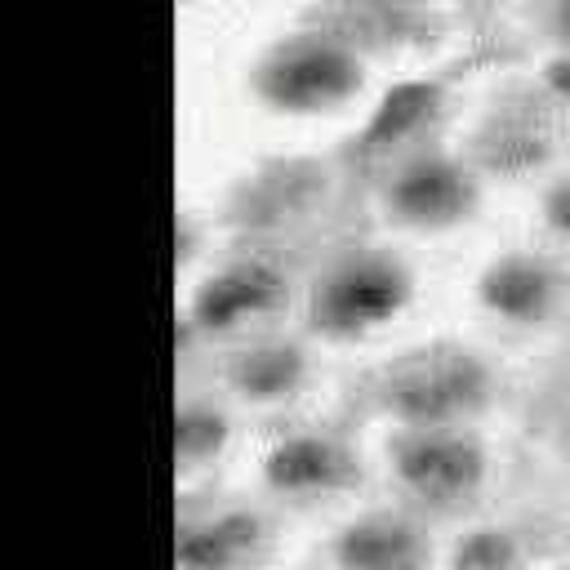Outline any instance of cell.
<instances>
[{"label":"cell","mask_w":570,"mask_h":570,"mask_svg":"<svg viewBox=\"0 0 570 570\" xmlns=\"http://www.w3.org/2000/svg\"><path fill=\"white\" fill-rule=\"evenodd\" d=\"M365 85V67L356 49H347L334 36H294L281 40L258 67H254V94L289 116H316L334 111L356 98Z\"/></svg>","instance_id":"6da1fadb"},{"label":"cell","mask_w":570,"mask_h":570,"mask_svg":"<svg viewBox=\"0 0 570 570\" xmlns=\"http://www.w3.org/2000/svg\"><path fill=\"white\" fill-rule=\"evenodd\" d=\"M494 379L481 356L459 347L419 352L387 374V405L405 419V428H459L476 410H485Z\"/></svg>","instance_id":"7a4b0ae2"},{"label":"cell","mask_w":570,"mask_h":570,"mask_svg":"<svg viewBox=\"0 0 570 570\" xmlns=\"http://www.w3.org/2000/svg\"><path fill=\"white\" fill-rule=\"evenodd\" d=\"M410 272L401 258L361 249L338 258L312 289V325L330 338L370 334L410 303Z\"/></svg>","instance_id":"3957f363"},{"label":"cell","mask_w":570,"mask_h":570,"mask_svg":"<svg viewBox=\"0 0 570 570\" xmlns=\"http://www.w3.org/2000/svg\"><path fill=\"white\" fill-rule=\"evenodd\" d=\"M392 468L414 499L454 508L481 490L485 450L463 428H405L392 445Z\"/></svg>","instance_id":"277c9868"},{"label":"cell","mask_w":570,"mask_h":570,"mask_svg":"<svg viewBox=\"0 0 570 570\" xmlns=\"http://www.w3.org/2000/svg\"><path fill=\"white\" fill-rule=\"evenodd\" d=\"M387 209L396 223L419 227V232H445L454 223H463L476 209V178L441 156V151H423L414 160H405L392 183H387Z\"/></svg>","instance_id":"5b68a950"},{"label":"cell","mask_w":570,"mask_h":570,"mask_svg":"<svg viewBox=\"0 0 570 570\" xmlns=\"http://www.w3.org/2000/svg\"><path fill=\"white\" fill-rule=\"evenodd\" d=\"M334 570H432V539L396 512H370L334 539Z\"/></svg>","instance_id":"8992f818"},{"label":"cell","mask_w":570,"mask_h":570,"mask_svg":"<svg viewBox=\"0 0 570 570\" xmlns=\"http://www.w3.org/2000/svg\"><path fill=\"white\" fill-rule=\"evenodd\" d=\"M281 294H285L281 272L272 263H263V258H249V263H232V267L214 272L200 285V294L191 303V316L205 330H227V325H236L245 316H258V312L276 307Z\"/></svg>","instance_id":"52a82bcc"},{"label":"cell","mask_w":570,"mask_h":570,"mask_svg":"<svg viewBox=\"0 0 570 570\" xmlns=\"http://www.w3.org/2000/svg\"><path fill=\"white\" fill-rule=\"evenodd\" d=\"M267 485L281 490V494H294V499H307V494H330V490H343L356 472L352 454L330 441V436H316V432H298L289 441H281L272 454H267Z\"/></svg>","instance_id":"ba28073f"},{"label":"cell","mask_w":570,"mask_h":570,"mask_svg":"<svg viewBox=\"0 0 570 570\" xmlns=\"http://www.w3.org/2000/svg\"><path fill=\"white\" fill-rule=\"evenodd\" d=\"M481 303L517 325H534L557 307V272L534 254H503L481 272Z\"/></svg>","instance_id":"9c48e42d"},{"label":"cell","mask_w":570,"mask_h":570,"mask_svg":"<svg viewBox=\"0 0 570 570\" xmlns=\"http://www.w3.org/2000/svg\"><path fill=\"white\" fill-rule=\"evenodd\" d=\"M263 521L254 512H218L178 539L183 570H240L263 552Z\"/></svg>","instance_id":"30bf717a"},{"label":"cell","mask_w":570,"mask_h":570,"mask_svg":"<svg viewBox=\"0 0 570 570\" xmlns=\"http://www.w3.org/2000/svg\"><path fill=\"white\" fill-rule=\"evenodd\" d=\"M307 374V356L294 343H254L232 361V383L249 401H281L298 392Z\"/></svg>","instance_id":"8fae6325"},{"label":"cell","mask_w":570,"mask_h":570,"mask_svg":"<svg viewBox=\"0 0 570 570\" xmlns=\"http://www.w3.org/2000/svg\"><path fill=\"white\" fill-rule=\"evenodd\" d=\"M227 441V419L209 405H187L178 414V459L183 463H200L209 454H218V445Z\"/></svg>","instance_id":"7c38bea8"},{"label":"cell","mask_w":570,"mask_h":570,"mask_svg":"<svg viewBox=\"0 0 570 570\" xmlns=\"http://www.w3.org/2000/svg\"><path fill=\"white\" fill-rule=\"evenodd\" d=\"M454 570H517V548L508 534H468L454 552Z\"/></svg>","instance_id":"4fadbf2b"},{"label":"cell","mask_w":570,"mask_h":570,"mask_svg":"<svg viewBox=\"0 0 570 570\" xmlns=\"http://www.w3.org/2000/svg\"><path fill=\"white\" fill-rule=\"evenodd\" d=\"M543 214H548L552 232L570 240V178H561V183L548 191V200H543Z\"/></svg>","instance_id":"5bb4252c"},{"label":"cell","mask_w":570,"mask_h":570,"mask_svg":"<svg viewBox=\"0 0 570 570\" xmlns=\"http://www.w3.org/2000/svg\"><path fill=\"white\" fill-rule=\"evenodd\" d=\"M552 31H557V40L570 49V0H557V4H552Z\"/></svg>","instance_id":"9a60e30c"}]
</instances>
